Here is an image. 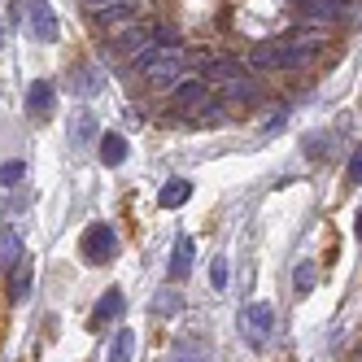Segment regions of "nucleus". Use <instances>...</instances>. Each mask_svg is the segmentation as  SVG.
<instances>
[{"mask_svg":"<svg viewBox=\"0 0 362 362\" xmlns=\"http://www.w3.org/2000/svg\"><path fill=\"white\" fill-rule=\"evenodd\" d=\"M70 92L74 96H96L100 92V70L96 66H74L70 70Z\"/></svg>","mask_w":362,"mask_h":362,"instance_id":"nucleus-8","label":"nucleus"},{"mask_svg":"<svg viewBox=\"0 0 362 362\" xmlns=\"http://www.w3.org/2000/svg\"><path fill=\"white\" fill-rule=\"evenodd\" d=\"M179 362H192V358H179Z\"/></svg>","mask_w":362,"mask_h":362,"instance_id":"nucleus-27","label":"nucleus"},{"mask_svg":"<svg viewBox=\"0 0 362 362\" xmlns=\"http://www.w3.org/2000/svg\"><path fill=\"white\" fill-rule=\"evenodd\" d=\"M315 279H319V267H315V262H301L297 275H293V284H297V293H301V297L315 288Z\"/></svg>","mask_w":362,"mask_h":362,"instance_id":"nucleus-22","label":"nucleus"},{"mask_svg":"<svg viewBox=\"0 0 362 362\" xmlns=\"http://www.w3.org/2000/svg\"><path fill=\"white\" fill-rule=\"evenodd\" d=\"M100 162H105V166H122L127 162V136H118V132L100 136Z\"/></svg>","mask_w":362,"mask_h":362,"instance_id":"nucleus-13","label":"nucleus"},{"mask_svg":"<svg viewBox=\"0 0 362 362\" xmlns=\"http://www.w3.org/2000/svg\"><path fill=\"white\" fill-rule=\"evenodd\" d=\"M22 262V236L13 227H0V271H13Z\"/></svg>","mask_w":362,"mask_h":362,"instance_id":"nucleus-10","label":"nucleus"},{"mask_svg":"<svg viewBox=\"0 0 362 362\" xmlns=\"http://www.w3.org/2000/svg\"><path fill=\"white\" fill-rule=\"evenodd\" d=\"M188 271H192V236H179L170 253V279H184Z\"/></svg>","mask_w":362,"mask_h":362,"instance_id":"nucleus-14","label":"nucleus"},{"mask_svg":"<svg viewBox=\"0 0 362 362\" xmlns=\"http://www.w3.org/2000/svg\"><path fill=\"white\" fill-rule=\"evenodd\" d=\"M188 197H192V184H188V179H166V188L158 192V205H162V210H179Z\"/></svg>","mask_w":362,"mask_h":362,"instance_id":"nucleus-11","label":"nucleus"},{"mask_svg":"<svg viewBox=\"0 0 362 362\" xmlns=\"http://www.w3.org/2000/svg\"><path fill=\"white\" fill-rule=\"evenodd\" d=\"M236 79H249L245 62H236V57H214V62H205V79H201V83H236Z\"/></svg>","mask_w":362,"mask_h":362,"instance_id":"nucleus-5","label":"nucleus"},{"mask_svg":"<svg viewBox=\"0 0 362 362\" xmlns=\"http://www.w3.org/2000/svg\"><path fill=\"white\" fill-rule=\"evenodd\" d=\"M223 118H227V105H223V100H210V96H205L201 105L192 110V122H197V127H218Z\"/></svg>","mask_w":362,"mask_h":362,"instance_id":"nucleus-16","label":"nucleus"},{"mask_svg":"<svg viewBox=\"0 0 362 362\" xmlns=\"http://www.w3.org/2000/svg\"><path fill=\"white\" fill-rule=\"evenodd\" d=\"M184 66H188L184 48H158V53L140 66V74H144V83H153V88H170V83H179Z\"/></svg>","mask_w":362,"mask_h":362,"instance_id":"nucleus-2","label":"nucleus"},{"mask_svg":"<svg viewBox=\"0 0 362 362\" xmlns=\"http://www.w3.org/2000/svg\"><path fill=\"white\" fill-rule=\"evenodd\" d=\"M201 100H205V83H201V79H184V83H175V96H170V114L179 118V114L197 110Z\"/></svg>","mask_w":362,"mask_h":362,"instance_id":"nucleus-6","label":"nucleus"},{"mask_svg":"<svg viewBox=\"0 0 362 362\" xmlns=\"http://www.w3.org/2000/svg\"><path fill=\"white\" fill-rule=\"evenodd\" d=\"M96 18L100 22H127L132 18V5L127 0H110V5H96Z\"/></svg>","mask_w":362,"mask_h":362,"instance_id":"nucleus-21","label":"nucleus"},{"mask_svg":"<svg viewBox=\"0 0 362 362\" xmlns=\"http://www.w3.org/2000/svg\"><path fill=\"white\" fill-rule=\"evenodd\" d=\"M345 9H349V0H305V9H301V13H305V18H323V22H327V18H341Z\"/></svg>","mask_w":362,"mask_h":362,"instance_id":"nucleus-19","label":"nucleus"},{"mask_svg":"<svg viewBox=\"0 0 362 362\" xmlns=\"http://www.w3.org/2000/svg\"><path fill=\"white\" fill-rule=\"evenodd\" d=\"M323 48V35L319 31H297V35H288V40H275V44H257L253 53H249V62L257 66V70H301L310 57H315Z\"/></svg>","mask_w":362,"mask_h":362,"instance_id":"nucleus-1","label":"nucleus"},{"mask_svg":"<svg viewBox=\"0 0 362 362\" xmlns=\"http://www.w3.org/2000/svg\"><path fill=\"white\" fill-rule=\"evenodd\" d=\"M27 13H31V35L35 40H57V18L48 9V0H31Z\"/></svg>","mask_w":362,"mask_h":362,"instance_id":"nucleus-7","label":"nucleus"},{"mask_svg":"<svg viewBox=\"0 0 362 362\" xmlns=\"http://www.w3.org/2000/svg\"><path fill=\"white\" fill-rule=\"evenodd\" d=\"M358 175H362V153L354 148V158H349V184L358 188Z\"/></svg>","mask_w":362,"mask_h":362,"instance_id":"nucleus-25","label":"nucleus"},{"mask_svg":"<svg viewBox=\"0 0 362 362\" xmlns=\"http://www.w3.org/2000/svg\"><path fill=\"white\" fill-rule=\"evenodd\" d=\"M31 293V262H18L9 271V301H27Z\"/></svg>","mask_w":362,"mask_h":362,"instance_id":"nucleus-18","label":"nucleus"},{"mask_svg":"<svg viewBox=\"0 0 362 362\" xmlns=\"http://www.w3.org/2000/svg\"><path fill=\"white\" fill-rule=\"evenodd\" d=\"M132 349H136V332L132 327H118L114 345H110V362H132Z\"/></svg>","mask_w":362,"mask_h":362,"instance_id":"nucleus-20","label":"nucleus"},{"mask_svg":"<svg viewBox=\"0 0 362 362\" xmlns=\"http://www.w3.org/2000/svg\"><path fill=\"white\" fill-rule=\"evenodd\" d=\"M227 279H231L227 257H214V267H210V284H214V293H223V288H227Z\"/></svg>","mask_w":362,"mask_h":362,"instance_id":"nucleus-24","label":"nucleus"},{"mask_svg":"<svg viewBox=\"0 0 362 362\" xmlns=\"http://www.w3.org/2000/svg\"><path fill=\"white\" fill-rule=\"evenodd\" d=\"M22 9H27L22 0H13V5H9V27H18V22H22Z\"/></svg>","mask_w":362,"mask_h":362,"instance_id":"nucleus-26","label":"nucleus"},{"mask_svg":"<svg viewBox=\"0 0 362 362\" xmlns=\"http://www.w3.org/2000/svg\"><path fill=\"white\" fill-rule=\"evenodd\" d=\"M118 315H122V293H118V288H110L105 297L96 301V310H92V332H100V327H105L110 319H118Z\"/></svg>","mask_w":362,"mask_h":362,"instance_id":"nucleus-9","label":"nucleus"},{"mask_svg":"<svg viewBox=\"0 0 362 362\" xmlns=\"http://www.w3.org/2000/svg\"><path fill=\"white\" fill-rule=\"evenodd\" d=\"M48 110H53V83H48V79H40V83H31V92H27V114L44 118Z\"/></svg>","mask_w":362,"mask_h":362,"instance_id":"nucleus-12","label":"nucleus"},{"mask_svg":"<svg viewBox=\"0 0 362 362\" xmlns=\"http://www.w3.org/2000/svg\"><path fill=\"white\" fill-rule=\"evenodd\" d=\"M70 140H74V148H88V144L96 140V118H92V114H74V122H70Z\"/></svg>","mask_w":362,"mask_h":362,"instance_id":"nucleus-17","label":"nucleus"},{"mask_svg":"<svg viewBox=\"0 0 362 362\" xmlns=\"http://www.w3.org/2000/svg\"><path fill=\"white\" fill-rule=\"evenodd\" d=\"M271 327H275V310L267 305V301H253L249 310H245V336L253 345H262L267 336H271Z\"/></svg>","mask_w":362,"mask_h":362,"instance_id":"nucleus-4","label":"nucleus"},{"mask_svg":"<svg viewBox=\"0 0 362 362\" xmlns=\"http://www.w3.org/2000/svg\"><path fill=\"white\" fill-rule=\"evenodd\" d=\"M22 175H27V166H22V162H5V166H0V188H18Z\"/></svg>","mask_w":362,"mask_h":362,"instance_id":"nucleus-23","label":"nucleus"},{"mask_svg":"<svg viewBox=\"0 0 362 362\" xmlns=\"http://www.w3.org/2000/svg\"><path fill=\"white\" fill-rule=\"evenodd\" d=\"M79 253L88 257L92 267L114 262V253H118V236H114V227H110V223H92V227L83 231V240H79Z\"/></svg>","mask_w":362,"mask_h":362,"instance_id":"nucleus-3","label":"nucleus"},{"mask_svg":"<svg viewBox=\"0 0 362 362\" xmlns=\"http://www.w3.org/2000/svg\"><path fill=\"white\" fill-rule=\"evenodd\" d=\"M257 100V88L249 79H236V83H223V105H253Z\"/></svg>","mask_w":362,"mask_h":362,"instance_id":"nucleus-15","label":"nucleus"}]
</instances>
